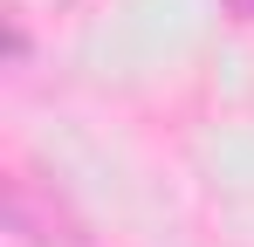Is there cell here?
Returning <instances> with one entry per match:
<instances>
[{
	"mask_svg": "<svg viewBox=\"0 0 254 247\" xmlns=\"http://www.w3.org/2000/svg\"><path fill=\"white\" fill-rule=\"evenodd\" d=\"M7 234L21 247H89V227L76 220V206L28 165L7 172Z\"/></svg>",
	"mask_w": 254,
	"mask_h": 247,
	"instance_id": "6da1fadb",
	"label": "cell"
},
{
	"mask_svg": "<svg viewBox=\"0 0 254 247\" xmlns=\"http://www.w3.org/2000/svg\"><path fill=\"white\" fill-rule=\"evenodd\" d=\"M227 7H234V14H241V21H254V0H227Z\"/></svg>",
	"mask_w": 254,
	"mask_h": 247,
	"instance_id": "7a4b0ae2",
	"label": "cell"
}]
</instances>
